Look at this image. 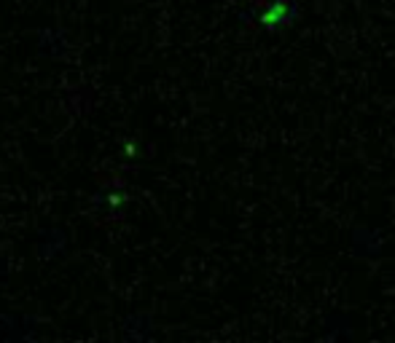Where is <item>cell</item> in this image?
<instances>
[{
    "mask_svg": "<svg viewBox=\"0 0 395 343\" xmlns=\"http://www.w3.org/2000/svg\"><path fill=\"white\" fill-rule=\"evenodd\" d=\"M126 204V193H121V190H110V193H105V206L108 209H119V206Z\"/></svg>",
    "mask_w": 395,
    "mask_h": 343,
    "instance_id": "6da1fadb",
    "label": "cell"
},
{
    "mask_svg": "<svg viewBox=\"0 0 395 343\" xmlns=\"http://www.w3.org/2000/svg\"><path fill=\"white\" fill-rule=\"evenodd\" d=\"M124 156H126V159H135V156H137V145L132 142V139H129V142H124Z\"/></svg>",
    "mask_w": 395,
    "mask_h": 343,
    "instance_id": "7a4b0ae2",
    "label": "cell"
}]
</instances>
